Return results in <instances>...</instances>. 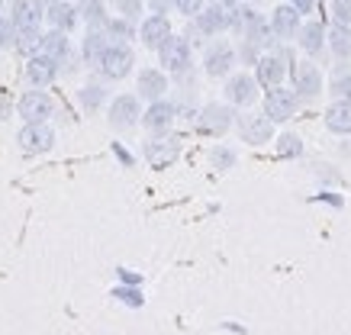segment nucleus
<instances>
[{"label":"nucleus","instance_id":"nucleus-22","mask_svg":"<svg viewBox=\"0 0 351 335\" xmlns=\"http://www.w3.org/2000/svg\"><path fill=\"white\" fill-rule=\"evenodd\" d=\"M322 126H326L332 136H351V103L332 100L329 107L322 110Z\"/></svg>","mask_w":351,"mask_h":335},{"label":"nucleus","instance_id":"nucleus-9","mask_svg":"<svg viewBox=\"0 0 351 335\" xmlns=\"http://www.w3.org/2000/svg\"><path fill=\"white\" fill-rule=\"evenodd\" d=\"M16 113L23 116V123H49V116L55 113V100L43 87H32L16 100Z\"/></svg>","mask_w":351,"mask_h":335},{"label":"nucleus","instance_id":"nucleus-37","mask_svg":"<svg viewBox=\"0 0 351 335\" xmlns=\"http://www.w3.org/2000/svg\"><path fill=\"white\" fill-rule=\"evenodd\" d=\"M117 7L123 20H129V23L142 20V0H117Z\"/></svg>","mask_w":351,"mask_h":335},{"label":"nucleus","instance_id":"nucleus-24","mask_svg":"<svg viewBox=\"0 0 351 335\" xmlns=\"http://www.w3.org/2000/svg\"><path fill=\"white\" fill-rule=\"evenodd\" d=\"M39 52L55 58L58 68H62V62L71 55V39H68V33H62V29H49V33H43V39H39Z\"/></svg>","mask_w":351,"mask_h":335},{"label":"nucleus","instance_id":"nucleus-16","mask_svg":"<svg viewBox=\"0 0 351 335\" xmlns=\"http://www.w3.org/2000/svg\"><path fill=\"white\" fill-rule=\"evenodd\" d=\"M7 16L13 20V26H16L20 33H29V29H43L45 7L39 0H13V7Z\"/></svg>","mask_w":351,"mask_h":335},{"label":"nucleus","instance_id":"nucleus-29","mask_svg":"<svg viewBox=\"0 0 351 335\" xmlns=\"http://www.w3.org/2000/svg\"><path fill=\"white\" fill-rule=\"evenodd\" d=\"M104 33H107L110 42H126L129 45V39L136 36V23L123 20V16H113V20L104 23Z\"/></svg>","mask_w":351,"mask_h":335},{"label":"nucleus","instance_id":"nucleus-19","mask_svg":"<svg viewBox=\"0 0 351 335\" xmlns=\"http://www.w3.org/2000/svg\"><path fill=\"white\" fill-rule=\"evenodd\" d=\"M300 13L290 7V3H277L274 10H271V20H267V26H271V36H277L280 42H290L293 36H297L300 29Z\"/></svg>","mask_w":351,"mask_h":335},{"label":"nucleus","instance_id":"nucleus-25","mask_svg":"<svg viewBox=\"0 0 351 335\" xmlns=\"http://www.w3.org/2000/svg\"><path fill=\"white\" fill-rule=\"evenodd\" d=\"M107 45H110V39H107V33H104V26H100V29H87L84 42H81V58H84V65L97 68L100 55L107 52Z\"/></svg>","mask_w":351,"mask_h":335},{"label":"nucleus","instance_id":"nucleus-7","mask_svg":"<svg viewBox=\"0 0 351 335\" xmlns=\"http://www.w3.org/2000/svg\"><path fill=\"white\" fill-rule=\"evenodd\" d=\"M297 107H300V100H297V94L290 90V87H284V84H277V87H267V94H265V113L271 123H287V119H293V113H297Z\"/></svg>","mask_w":351,"mask_h":335},{"label":"nucleus","instance_id":"nucleus-40","mask_svg":"<svg viewBox=\"0 0 351 335\" xmlns=\"http://www.w3.org/2000/svg\"><path fill=\"white\" fill-rule=\"evenodd\" d=\"M287 3L300 13V16H303V13H313V7H316V0H287Z\"/></svg>","mask_w":351,"mask_h":335},{"label":"nucleus","instance_id":"nucleus-26","mask_svg":"<svg viewBox=\"0 0 351 335\" xmlns=\"http://www.w3.org/2000/svg\"><path fill=\"white\" fill-rule=\"evenodd\" d=\"M329 94L332 100H345L351 103V65L348 62H341L329 71Z\"/></svg>","mask_w":351,"mask_h":335},{"label":"nucleus","instance_id":"nucleus-41","mask_svg":"<svg viewBox=\"0 0 351 335\" xmlns=\"http://www.w3.org/2000/svg\"><path fill=\"white\" fill-rule=\"evenodd\" d=\"M223 7H235V3H242V0H219Z\"/></svg>","mask_w":351,"mask_h":335},{"label":"nucleus","instance_id":"nucleus-34","mask_svg":"<svg viewBox=\"0 0 351 335\" xmlns=\"http://www.w3.org/2000/svg\"><path fill=\"white\" fill-rule=\"evenodd\" d=\"M39 39H43V29H29V33H20V36H16V52H23V55L39 52Z\"/></svg>","mask_w":351,"mask_h":335},{"label":"nucleus","instance_id":"nucleus-15","mask_svg":"<svg viewBox=\"0 0 351 335\" xmlns=\"http://www.w3.org/2000/svg\"><path fill=\"white\" fill-rule=\"evenodd\" d=\"M16 142H20V151H26V155H45L55 145V132L49 123H26L16 132Z\"/></svg>","mask_w":351,"mask_h":335},{"label":"nucleus","instance_id":"nucleus-1","mask_svg":"<svg viewBox=\"0 0 351 335\" xmlns=\"http://www.w3.org/2000/svg\"><path fill=\"white\" fill-rule=\"evenodd\" d=\"M290 65H293V55H290L287 49L274 45V49H267V52L258 55V62L252 68H255V81L261 87H277L287 81Z\"/></svg>","mask_w":351,"mask_h":335},{"label":"nucleus","instance_id":"nucleus-5","mask_svg":"<svg viewBox=\"0 0 351 335\" xmlns=\"http://www.w3.org/2000/svg\"><path fill=\"white\" fill-rule=\"evenodd\" d=\"M232 123H235V110L229 103H206V107L197 110V129L203 136L219 139V136H226L232 129Z\"/></svg>","mask_w":351,"mask_h":335},{"label":"nucleus","instance_id":"nucleus-13","mask_svg":"<svg viewBox=\"0 0 351 335\" xmlns=\"http://www.w3.org/2000/svg\"><path fill=\"white\" fill-rule=\"evenodd\" d=\"M152 136H168L174 129V123H178V107L171 103V100H152L149 110H142V119H138Z\"/></svg>","mask_w":351,"mask_h":335},{"label":"nucleus","instance_id":"nucleus-3","mask_svg":"<svg viewBox=\"0 0 351 335\" xmlns=\"http://www.w3.org/2000/svg\"><path fill=\"white\" fill-rule=\"evenodd\" d=\"M158 58H161V71H168V75H184V71H191L193 68L191 39L171 33L168 39H165V45L158 49Z\"/></svg>","mask_w":351,"mask_h":335},{"label":"nucleus","instance_id":"nucleus-4","mask_svg":"<svg viewBox=\"0 0 351 335\" xmlns=\"http://www.w3.org/2000/svg\"><path fill=\"white\" fill-rule=\"evenodd\" d=\"M132 65H136V52L126 42H110L107 52L100 55V62H97V71L107 81H123V77L132 75Z\"/></svg>","mask_w":351,"mask_h":335},{"label":"nucleus","instance_id":"nucleus-8","mask_svg":"<svg viewBox=\"0 0 351 335\" xmlns=\"http://www.w3.org/2000/svg\"><path fill=\"white\" fill-rule=\"evenodd\" d=\"M138 119H142V107H138V97H136V94H119V97L110 100L107 123H110V126H113L117 132L136 129Z\"/></svg>","mask_w":351,"mask_h":335},{"label":"nucleus","instance_id":"nucleus-27","mask_svg":"<svg viewBox=\"0 0 351 335\" xmlns=\"http://www.w3.org/2000/svg\"><path fill=\"white\" fill-rule=\"evenodd\" d=\"M326 49H329L339 62L351 58V26H332L326 29Z\"/></svg>","mask_w":351,"mask_h":335},{"label":"nucleus","instance_id":"nucleus-36","mask_svg":"<svg viewBox=\"0 0 351 335\" xmlns=\"http://www.w3.org/2000/svg\"><path fill=\"white\" fill-rule=\"evenodd\" d=\"M258 55H261V49H258L255 42H248V39H242L239 49H235V62H242V65H255Z\"/></svg>","mask_w":351,"mask_h":335},{"label":"nucleus","instance_id":"nucleus-35","mask_svg":"<svg viewBox=\"0 0 351 335\" xmlns=\"http://www.w3.org/2000/svg\"><path fill=\"white\" fill-rule=\"evenodd\" d=\"M16 36L20 29L13 26L10 16H0V49H16Z\"/></svg>","mask_w":351,"mask_h":335},{"label":"nucleus","instance_id":"nucleus-21","mask_svg":"<svg viewBox=\"0 0 351 335\" xmlns=\"http://www.w3.org/2000/svg\"><path fill=\"white\" fill-rule=\"evenodd\" d=\"M171 33H174V29H171L168 16H161V13L145 16V20H142V26H138V39H142V45H145V49H152V52H158Z\"/></svg>","mask_w":351,"mask_h":335},{"label":"nucleus","instance_id":"nucleus-38","mask_svg":"<svg viewBox=\"0 0 351 335\" xmlns=\"http://www.w3.org/2000/svg\"><path fill=\"white\" fill-rule=\"evenodd\" d=\"M203 3L206 0H174V10L184 13V16H197L203 10Z\"/></svg>","mask_w":351,"mask_h":335},{"label":"nucleus","instance_id":"nucleus-20","mask_svg":"<svg viewBox=\"0 0 351 335\" xmlns=\"http://www.w3.org/2000/svg\"><path fill=\"white\" fill-rule=\"evenodd\" d=\"M293 39H297V45L306 52V58H319V55L326 52V26H322L319 20L300 23V29Z\"/></svg>","mask_w":351,"mask_h":335},{"label":"nucleus","instance_id":"nucleus-39","mask_svg":"<svg viewBox=\"0 0 351 335\" xmlns=\"http://www.w3.org/2000/svg\"><path fill=\"white\" fill-rule=\"evenodd\" d=\"M145 7H149L152 13H161V16H168V13L174 10V0H145Z\"/></svg>","mask_w":351,"mask_h":335},{"label":"nucleus","instance_id":"nucleus-18","mask_svg":"<svg viewBox=\"0 0 351 335\" xmlns=\"http://www.w3.org/2000/svg\"><path fill=\"white\" fill-rule=\"evenodd\" d=\"M58 62L55 58H49V55L43 52H32L29 58H26V81H29L32 87H49L55 84V77H58Z\"/></svg>","mask_w":351,"mask_h":335},{"label":"nucleus","instance_id":"nucleus-32","mask_svg":"<svg viewBox=\"0 0 351 335\" xmlns=\"http://www.w3.org/2000/svg\"><path fill=\"white\" fill-rule=\"evenodd\" d=\"M303 151V139L293 136V132H284L280 139H277V155H284V158H293Z\"/></svg>","mask_w":351,"mask_h":335},{"label":"nucleus","instance_id":"nucleus-11","mask_svg":"<svg viewBox=\"0 0 351 335\" xmlns=\"http://www.w3.org/2000/svg\"><path fill=\"white\" fill-rule=\"evenodd\" d=\"M191 36H219L229 29V7H223L219 0L213 3H203V10L197 16H191Z\"/></svg>","mask_w":351,"mask_h":335},{"label":"nucleus","instance_id":"nucleus-33","mask_svg":"<svg viewBox=\"0 0 351 335\" xmlns=\"http://www.w3.org/2000/svg\"><path fill=\"white\" fill-rule=\"evenodd\" d=\"M329 16L335 26H351V0H332Z\"/></svg>","mask_w":351,"mask_h":335},{"label":"nucleus","instance_id":"nucleus-28","mask_svg":"<svg viewBox=\"0 0 351 335\" xmlns=\"http://www.w3.org/2000/svg\"><path fill=\"white\" fill-rule=\"evenodd\" d=\"M77 20L87 23V29H100L107 16V3L104 0H77Z\"/></svg>","mask_w":351,"mask_h":335},{"label":"nucleus","instance_id":"nucleus-30","mask_svg":"<svg viewBox=\"0 0 351 335\" xmlns=\"http://www.w3.org/2000/svg\"><path fill=\"white\" fill-rule=\"evenodd\" d=\"M77 100H81V110H87V113H97V110L104 107V100H107V90H104V84H84L81 90H77Z\"/></svg>","mask_w":351,"mask_h":335},{"label":"nucleus","instance_id":"nucleus-6","mask_svg":"<svg viewBox=\"0 0 351 335\" xmlns=\"http://www.w3.org/2000/svg\"><path fill=\"white\" fill-rule=\"evenodd\" d=\"M235 126H239V139L245 145H267V142H274V123L265 116V113H255V110H248L242 116H235Z\"/></svg>","mask_w":351,"mask_h":335},{"label":"nucleus","instance_id":"nucleus-42","mask_svg":"<svg viewBox=\"0 0 351 335\" xmlns=\"http://www.w3.org/2000/svg\"><path fill=\"white\" fill-rule=\"evenodd\" d=\"M0 13H3V0H0Z\"/></svg>","mask_w":351,"mask_h":335},{"label":"nucleus","instance_id":"nucleus-31","mask_svg":"<svg viewBox=\"0 0 351 335\" xmlns=\"http://www.w3.org/2000/svg\"><path fill=\"white\" fill-rule=\"evenodd\" d=\"M210 164H213L216 171H229L235 164V149H229V145H213V149H210Z\"/></svg>","mask_w":351,"mask_h":335},{"label":"nucleus","instance_id":"nucleus-10","mask_svg":"<svg viewBox=\"0 0 351 335\" xmlns=\"http://www.w3.org/2000/svg\"><path fill=\"white\" fill-rule=\"evenodd\" d=\"M142 158L152 164V168H171V164L181 158V139L178 136H152L142 149Z\"/></svg>","mask_w":351,"mask_h":335},{"label":"nucleus","instance_id":"nucleus-17","mask_svg":"<svg viewBox=\"0 0 351 335\" xmlns=\"http://www.w3.org/2000/svg\"><path fill=\"white\" fill-rule=\"evenodd\" d=\"M136 97L142 100H161L165 94L171 90V81H168V71H161V68H142L136 77Z\"/></svg>","mask_w":351,"mask_h":335},{"label":"nucleus","instance_id":"nucleus-2","mask_svg":"<svg viewBox=\"0 0 351 335\" xmlns=\"http://www.w3.org/2000/svg\"><path fill=\"white\" fill-rule=\"evenodd\" d=\"M290 81H293V94L300 103H316L322 97V71L316 68L313 58H300L290 65Z\"/></svg>","mask_w":351,"mask_h":335},{"label":"nucleus","instance_id":"nucleus-14","mask_svg":"<svg viewBox=\"0 0 351 335\" xmlns=\"http://www.w3.org/2000/svg\"><path fill=\"white\" fill-rule=\"evenodd\" d=\"M258 90H261V84L248 71H239V75L226 77V103L229 107H252L258 100Z\"/></svg>","mask_w":351,"mask_h":335},{"label":"nucleus","instance_id":"nucleus-23","mask_svg":"<svg viewBox=\"0 0 351 335\" xmlns=\"http://www.w3.org/2000/svg\"><path fill=\"white\" fill-rule=\"evenodd\" d=\"M45 20L52 29H62V33H71L77 26V7L75 3H68V0H52L49 7H45Z\"/></svg>","mask_w":351,"mask_h":335},{"label":"nucleus","instance_id":"nucleus-12","mask_svg":"<svg viewBox=\"0 0 351 335\" xmlns=\"http://www.w3.org/2000/svg\"><path fill=\"white\" fill-rule=\"evenodd\" d=\"M235 68V45L226 42V39H216V42L206 45L203 52V71L210 77H229Z\"/></svg>","mask_w":351,"mask_h":335}]
</instances>
